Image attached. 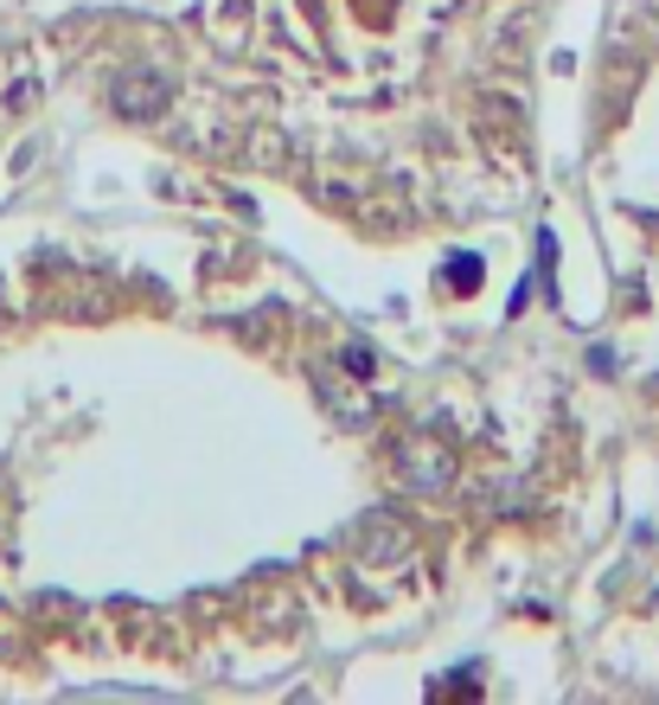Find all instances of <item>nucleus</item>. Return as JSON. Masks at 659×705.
Listing matches in <instances>:
<instances>
[{
    "instance_id": "7ed1b4c3",
    "label": "nucleus",
    "mask_w": 659,
    "mask_h": 705,
    "mask_svg": "<svg viewBox=\"0 0 659 705\" xmlns=\"http://www.w3.org/2000/svg\"><path fill=\"white\" fill-rule=\"evenodd\" d=\"M340 366H346V372H358V379H365V372H372V353H365V346H358V340H353V346L340 353Z\"/></svg>"
},
{
    "instance_id": "f03ea898",
    "label": "nucleus",
    "mask_w": 659,
    "mask_h": 705,
    "mask_svg": "<svg viewBox=\"0 0 659 705\" xmlns=\"http://www.w3.org/2000/svg\"><path fill=\"white\" fill-rule=\"evenodd\" d=\"M481 283H486V263L474 257V251H461V257H449V288H461V295H474Z\"/></svg>"
},
{
    "instance_id": "f257e3e1",
    "label": "nucleus",
    "mask_w": 659,
    "mask_h": 705,
    "mask_svg": "<svg viewBox=\"0 0 659 705\" xmlns=\"http://www.w3.org/2000/svg\"><path fill=\"white\" fill-rule=\"evenodd\" d=\"M167 97H174V84L160 78V71H122L116 90H109V109L128 116V123H148V116L167 109Z\"/></svg>"
}]
</instances>
